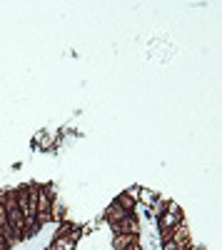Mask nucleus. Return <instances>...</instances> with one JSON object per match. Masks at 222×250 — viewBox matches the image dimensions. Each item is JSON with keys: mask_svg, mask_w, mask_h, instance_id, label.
Wrapping results in <instances>:
<instances>
[{"mask_svg": "<svg viewBox=\"0 0 222 250\" xmlns=\"http://www.w3.org/2000/svg\"><path fill=\"white\" fill-rule=\"evenodd\" d=\"M3 208H5V215H8V223L13 228V235H15V243H23L25 240V220H23V213L18 208V200H15V190H8L3 195Z\"/></svg>", "mask_w": 222, "mask_h": 250, "instance_id": "obj_1", "label": "nucleus"}, {"mask_svg": "<svg viewBox=\"0 0 222 250\" xmlns=\"http://www.w3.org/2000/svg\"><path fill=\"white\" fill-rule=\"evenodd\" d=\"M53 188L45 185V188H37V225L40 223H50V205H53Z\"/></svg>", "mask_w": 222, "mask_h": 250, "instance_id": "obj_2", "label": "nucleus"}, {"mask_svg": "<svg viewBox=\"0 0 222 250\" xmlns=\"http://www.w3.org/2000/svg\"><path fill=\"white\" fill-rule=\"evenodd\" d=\"M157 223H160V233H165V230H172V228H177L180 223H185V215H183V210H180L175 203H167L165 213L157 218Z\"/></svg>", "mask_w": 222, "mask_h": 250, "instance_id": "obj_3", "label": "nucleus"}, {"mask_svg": "<svg viewBox=\"0 0 222 250\" xmlns=\"http://www.w3.org/2000/svg\"><path fill=\"white\" fill-rule=\"evenodd\" d=\"M110 228H112V235H140V223H137L135 213L120 223H112Z\"/></svg>", "mask_w": 222, "mask_h": 250, "instance_id": "obj_4", "label": "nucleus"}, {"mask_svg": "<svg viewBox=\"0 0 222 250\" xmlns=\"http://www.w3.org/2000/svg\"><path fill=\"white\" fill-rule=\"evenodd\" d=\"M0 235L5 238L8 245H18V243H15V235H13V228H10V223H8V215H5L3 200H0Z\"/></svg>", "mask_w": 222, "mask_h": 250, "instance_id": "obj_5", "label": "nucleus"}, {"mask_svg": "<svg viewBox=\"0 0 222 250\" xmlns=\"http://www.w3.org/2000/svg\"><path fill=\"white\" fill-rule=\"evenodd\" d=\"M105 215H108V220H110V225H112V223H120V220H125V218H128V215H132V213H128V210H123V208H120V205H117V203L112 200V203H110V208H108V213H105Z\"/></svg>", "mask_w": 222, "mask_h": 250, "instance_id": "obj_6", "label": "nucleus"}, {"mask_svg": "<svg viewBox=\"0 0 222 250\" xmlns=\"http://www.w3.org/2000/svg\"><path fill=\"white\" fill-rule=\"evenodd\" d=\"M137 243V235H115L112 238V250H125Z\"/></svg>", "mask_w": 222, "mask_h": 250, "instance_id": "obj_7", "label": "nucleus"}, {"mask_svg": "<svg viewBox=\"0 0 222 250\" xmlns=\"http://www.w3.org/2000/svg\"><path fill=\"white\" fill-rule=\"evenodd\" d=\"M48 250H75V240L65 238V235H55V240H53V245Z\"/></svg>", "mask_w": 222, "mask_h": 250, "instance_id": "obj_8", "label": "nucleus"}, {"mask_svg": "<svg viewBox=\"0 0 222 250\" xmlns=\"http://www.w3.org/2000/svg\"><path fill=\"white\" fill-rule=\"evenodd\" d=\"M137 200L145 203L148 208H152L155 200H157V193H155V190H148V188H137Z\"/></svg>", "mask_w": 222, "mask_h": 250, "instance_id": "obj_9", "label": "nucleus"}, {"mask_svg": "<svg viewBox=\"0 0 222 250\" xmlns=\"http://www.w3.org/2000/svg\"><path fill=\"white\" fill-rule=\"evenodd\" d=\"M115 203H117L120 208H123V210H128V213H135V203H137V200H132L128 193H120V195L115 198Z\"/></svg>", "mask_w": 222, "mask_h": 250, "instance_id": "obj_10", "label": "nucleus"}, {"mask_svg": "<svg viewBox=\"0 0 222 250\" xmlns=\"http://www.w3.org/2000/svg\"><path fill=\"white\" fill-rule=\"evenodd\" d=\"M165 208H167V200H163V198H157V200H155V205L150 208V213H152V218H160V215L165 213Z\"/></svg>", "mask_w": 222, "mask_h": 250, "instance_id": "obj_11", "label": "nucleus"}, {"mask_svg": "<svg viewBox=\"0 0 222 250\" xmlns=\"http://www.w3.org/2000/svg\"><path fill=\"white\" fill-rule=\"evenodd\" d=\"M125 250H143V248H140V243H135V245H130V248H125Z\"/></svg>", "mask_w": 222, "mask_h": 250, "instance_id": "obj_12", "label": "nucleus"}, {"mask_svg": "<svg viewBox=\"0 0 222 250\" xmlns=\"http://www.w3.org/2000/svg\"><path fill=\"white\" fill-rule=\"evenodd\" d=\"M187 250H205V248H197V245H190Z\"/></svg>", "mask_w": 222, "mask_h": 250, "instance_id": "obj_13", "label": "nucleus"}]
</instances>
